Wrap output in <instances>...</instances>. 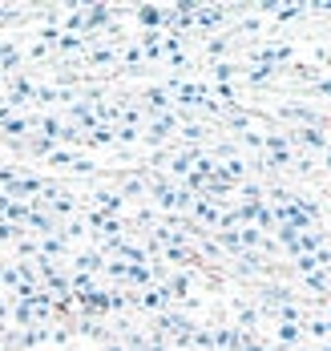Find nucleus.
<instances>
[{
  "label": "nucleus",
  "mask_w": 331,
  "mask_h": 351,
  "mask_svg": "<svg viewBox=\"0 0 331 351\" xmlns=\"http://www.w3.org/2000/svg\"><path fill=\"white\" fill-rule=\"evenodd\" d=\"M303 141H307V145H319V149L328 145V138H323L319 130H303Z\"/></svg>",
  "instance_id": "nucleus-2"
},
{
  "label": "nucleus",
  "mask_w": 331,
  "mask_h": 351,
  "mask_svg": "<svg viewBox=\"0 0 331 351\" xmlns=\"http://www.w3.org/2000/svg\"><path fill=\"white\" fill-rule=\"evenodd\" d=\"M142 21H146V25H158V21H162V12H158V8H142Z\"/></svg>",
  "instance_id": "nucleus-3"
},
{
  "label": "nucleus",
  "mask_w": 331,
  "mask_h": 351,
  "mask_svg": "<svg viewBox=\"0 0 331 351\" xmlns=\"http://www.w3.org/2000/svg\"><path fill=\"white\" fill-rule=\"evenodd\" d=\"M279 339H283V343H295V339H299V327H295V323H283V327H279Z\"/></svg>",
  "instance_id": "nucleus-1"
}]
</instances>
